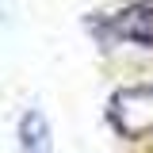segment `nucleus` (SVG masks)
I'll return each instance as SVG.
<instances>
[{
  "instance_id": "1",
  "label": "nucleus",
  "mask_w": 153,
  "mask_h": 153,
  "mask_svg": "<svg viewBox=\"0 0 153 153\" xmlns=\"http://www.w3.org/2000/svg\"><path fill=\"white\" fill-rule=\"evenodd\" d=\"M16 142H19V153H54V134H50V119L38 111V107H27V111L19 115Z\"/></svg>"
},
{
  "instance_id": "2",
  "label": "nucleus",
  "mask_w": 153,
  "mask_h": 153,
  "mask_svg": "<svg viewBox=\"0 0 153 153\" xmlns=\"http://www.w3.org/2000/svg\"><path fill=\"white\" fill-rule=\"evenodd\" d=\"M111 35L126 38V42H142L153 46V8H130V12H119L111 19Z\"/></svg>"
}]
</instances>
